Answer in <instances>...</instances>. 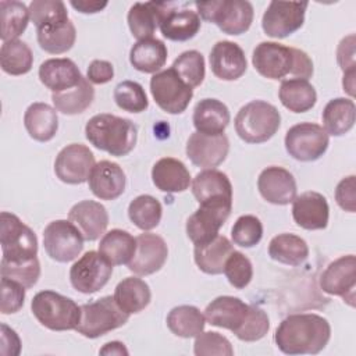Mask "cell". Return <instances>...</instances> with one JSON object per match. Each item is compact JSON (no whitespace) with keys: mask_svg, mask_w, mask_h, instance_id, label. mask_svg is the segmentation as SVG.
<instances>
[{"mask_svg":"<svg viewBox=\"0 0 356 356\" xmlns=\"http://www.w3.org/2000/svg\"><path fill=\"white\" fill-rule=\"evenodd\" d=\"M292 217L303 229H324L330 217L327 199L314 191L303 192L292 200Z\"/></svg>","mask_w":356,"mask_h":356,"instance_id":"ffe728a7","label":"cell"},{"mask_svg":"<svg viewBox=\"0 0 356 356\" xmlns=\"http://www.w3.org/2000/svg\"><path fill=\"white\" fill-rule=\"evenodd\" d=\"M167 46L160 39L149 38L138 40L129 51L132 67L145 74H156L167 61Z\"/></svg>","mask_w":356,"mask_h":356,"instance_id":"d6a6232c","label":"cell"},{"mask_svg":"<svg viewBox=\"0 0 356 356\" xmlns=\"http://www.w3.org/2000/svg\"><path fill=\"white\" fill-rule=\"evenodd\" d=\"M206 317L196 306L181 305L170 310L167 316L168 330L181 338H195L203 330Z\"/></svg>","mask_w":356,"mask_h":356,"instance_id":"ab89813d","label":"cell"},{"mask_svg":"<svg viewBox=\"0 0 356 356\" xmlns=\"http://www.w3.org/2000/svg\"><path fill=\"white\" fill-rule=\"evenodd\" d=\"M114 67L110 61L106 60H93L86 71V78L90 83L103 85L113 79Z\"/></svg>","mask_w":356,"mask_h":356,"instance_id":"6f0895ef","label":"cell"},{"mask_svg":"<svg viewBox=\"0 0 356 356\" xmlns=\"http://www.w3.org/2000/svg\"><path fill=\"white\" fill-rule=\"evenodd\" d=\"M249 306L239 298L218 296L206 306L204 317L211 325L236 332L248 317Z\"/></svg>","mask_w":356,"mask_h":356,"instance_id":"d4e9b609","label":"cell"},{"mask_svg":"<svg viewBox=\"0 0 356 356\" xmlns=\"http://www.w3.org/2000/svg\"><path fill=\"white\" fill-rule=\"evenodd\" d=\"M284 142L288 154L295 160L314 161L327 152L330 138L321 125L300 122L286 131Z\"/></svg>","mask_w":356,"mask_h":356,"instance_id":"30bf717a","label":"cell"},{"mask_svg":"<svg viewBox=\"0 0 356 356\" xmlns=\"http://www.w3.org/2000/svg\"><path fill=\"white\" fill-rule=\"evenodd\" d=\"M200 17L191 8L177 10L172 4L161 18L159 28L161 35L172 42H185L196 36L200 29Z\"/></svg>","mask_w":356,"mask_h":356,"instance_id":"83f0119b","label":"cell"},{"mask_svg":"<svg viewBox=\"0 0 356 356\" xmlns=\"http://www.w3.org/2000/svg\"><path fill=\"white\" fill-rule=\"evenodd\" d=\"M128 318L129 314L117 305L114 296H103L81 306V320L75 330L81 335L95 339L122 327Z\"/></svg>","mask_w":356,"mask_h":356,"instance_id":"52a82bcc","label":"cell"},{"mask_svg":"<svg viewBox=\"0 0 356 356\" xmlns=\"http://www.w3.org/2000/svg\"><path fill=\"white\" fill-rule=\"evenodd\" d=\"M231 203H209L200 207L186 221V235L195 245L210 242L231 213Z\"/></svg>","mask_w":356,"mask_h":356,"instance_id":"9a60e30c","label":"cell"},{"mask_svg":"<svg viewBox=\"0 0 356 356\" xmlns=\"http://www.w3.org/2000/svg\"><path fill=\"white\" fill-rule=\"evenodd\" d=\"M85 136L96 149L115 157H122L134 150L138 129L128 118L102 113L93 115L86 122Z\"/></svg>","mask_w":356,"mask_h":356,"instance_id":"3957f363","label":"cell"},{"mask_svg":"<svg viewBox=\"0 0 356 356\" xmlns=\"http://www.w3.org/2000/svg\"><path fill=\"white\" fill-rule=\"evenodd\" d=\"M356 286V257L355 254L341 256L331 261L320 277V288L330 295L342 296L353 306Z\"/></svg>","mask_w":356,"mask_h":356,"instance_id":"2e32d148","label":"cell"},{"mask_svg":"<svg viewBox=\"0 0 356 356\" xmlns=\"http://www.w3.org/2000/svg\"><path fill=\"white\" fill-rule=\"evenodd\" d=\"M170 3H156V1H146V3H135L128 11V26L131 29L132 36L138 40L149 39L156 32L161 18L164 17L165 11L170 8Z\"/></svg>","mask_w":356,"mask_h":356,"instance_id":"4316f807","label":"cell"},{"mask_svg":"<svg viewBox=\"0 0 356 356\" xmlns=\"http://www.w3.org/2000/svg\"><path fill=\"white\" fill-rule=\"evenodd\" d=\"M167 256L165 241L156 234L143 232L136 236L135 254L128 263V268L136 275H150L164 266Z\"/></svg>","mask_w":356,"mask_h":356,"instance_id":"ac0fdd59","label":"cell"},{"mask_svg":"<svg viewBox=\"0 0 356 356\" xmlns=\"http://www.w3.org/2000/svg\"><path fill=\"white\" fill-rule=\"evenodd\" d=\"M234 252V246L224 235H217L207 243L195 245V263L206 274L217 275L224 271V264L228 256Z\"/></svg>","mask_w":356,"mask_h":356,"instance_id":"1f68e13d","label":"cell"},{"mask_svg":"<svg viewBox=\"0 0 356 356\" xmlns=\"http://www.w3.org/2000/svg\"><path fill=\"white\" fill-rule=\"evenodd\" d=\"M29 15L36 29L67 22L68 13L60 0H33L29 4Z\"/></svg>","mask_w":356,"mask_h":356,"instance_id":"f6af8a7d","label":"cell"},{"mask_svg":"<svg viewBox=\"0 0 356 356\" xmlns=\"http://www.w3.org/2000/svg\"><path fill=\"white\" fill-rule=\"evenodd\" d=\"M161 214L160 202L150 195H139L128 206L129 220L142 231L156 228L160 224Z\"/></svg>","mask_w":356,"mask_h":356,"instance_id":"ee69618b","label":"cell"},{"mask_svg":"<svg viewBox=\"0 0 356 356\" xmlns=\"http://www.w3.org/2000/svg\"><path fill=\"white\" fill-rule=\"evenodd\" d=\"M324 131L332 136H342L355 125L356 107L352 99L337 97L330 100L323 110Z\"/></svg>","mask_w":356,"mask_h":356,"instance_id":"e575fe53","label":"cell"},{"mask_svg":"<svg viewBox=\"0 0 356 356\" xmlns=\"http://www.w3.org/2000/svg\"><path fill=\"white\" fill-rule=\"evenodd\" d=\"M31 310L36 320L51 331L75 330L81 320V306L54 291L38 292L31 302Z\"/></svg>","mask_w":356,"mask_h":356,"instance_id":"5b68a950","label":"cell"},{"mask_svg":"<svg viewBox=\"0 0 356 356\" xmlns=\"http://www.w3.org/2000/svg\"><path fill=\"white\" fill-rule=\"evenodd\" d=\"M231 238L241 248H253L263 238V224L256 216H241L232 225Z\"/></svg>","mask_w":356,"mask_h":356,"instance_id":"681fc988","label":"cell"},{"mask_svg":"<svg viewBox=\"0 0 356 356\" xmlns=\"http://www.w3.org/2000/svg\"><path fill=\"white\" fill-rule=\"evenodd\" d=\"M115 104L129 113H142L149 107L145 89L135 81H122L114 88L113 93Z\"/></svg>","mask_w":356,"mask_h":356,"instance_id":"7dc6e473","label":"cell"},{"mask_svg":"<svg viewBox=\"0 0 356 356\" xmlns=\"http://www.w3.org/2000/svg\"><path fill=\"white\" fill-rule=\"evenodd\" d=\"M70 4L79 13L83 14H95L107 7V1H96V0H71Z\"/></svg>","mask_w":356,"mask_h":356,"instance_id":"91938a15","label":"cell"},{"mask_svg":"<svg viewBox=\"0 0 356 356\" xmlns=\"http://www.w3.org/2000/svg\"><path fill=\"white\" fill-rule=\"evenodd\" d=\"M95 99V89L88 78L79 81L78 85L65 89L63 92L51 93V102L54 108L67 115H75L83 113Z\"/></svg>","mask_w":356,"mask_h":356,"instance_id":"f35d334b","label":"cell"},{"mask_svg":"<svg viewBox=\"0 0 356 356\" xmlns=\"http://www.w3.org/2000/svg\"><path fill=\"white\" fill-rule=\"evenodd\" d=\"M68 220L78 228L85 241H96L106 234L108 213L99 202L82 200L71 207Z\"/></svg>","mask_w":356,"mask_h":356,"instance_id":"7402d4cb","label":"cell"},{"mask_svg":"<svg viewBox=\"0 0 356 356\" xmlns=\"http://www.w3.org/2000/svg\"><path fill=\"white\" fill-rule=\"evenodd\" d=\"M39 79L56 93L78 85L82 74L71 58H49L39 67Z\"/></svg>","mask_w":356,"mask_h":356,"instance_id":"484cf974","label":"cell"},{"mask_svg":"<svg viewBox=\"0 0 356 356\" xmlns=\"http://www.w3.org/2000/svg\"><path fill=\"white\" fill-rule=\"evenodd\" d=\"M150 92L156 104L168 114H181L189 106L193 90L170 67L153 74Z\"/></svg>","mask_w":356,"mask_h":356,"instance_id":"9c48e42d","label":"cell"},{"mask_svg":"<svg viewBox=\"0 0 356 356\" xmlns=\"http://www.w3.org/2000/svg\"><path fill=\"white\" fill-rule=\"evenodd\" d=\"M355 76H356V70H350V71L343 72L342 86H343V90H346L350 96L355 95Z\"/></svg>","mask_w":356,"mask_h":356,"instance_id":"6125c7cd","label":"cell"},{"mask_svg":"<svg viewBox=\"0 0 356 356\" xmlns=\"http://www.w3.org/2000/svg\"><path fill=\"white\" fill-rule=\"evenodd\" d=\"M229 142L224 134L207 135L193 132L186 142V156L200 168H214L220 165L228 154Z\"/></svg>","mask_w":356,"mask_h":356,"instance_id":"e0dca14e","label":"cell"},{"mask_svg":"<svg viewBox=\"0 0 356 356\" xmlns=\"http://www.w3.org/2000/svg\"><path fill=\"white\" fill-rule=\"evenodd\" d=\"M331 337L327 318L314 313L291 314L275 330L274 341L285 355H316L321 352Z\"/></svg>","mask_w":356,"mask_h":356,"instance_id":"6da1fadb","label":"cell"},{"mask_svg":"<svg viewBox=\"0 0 356 356\" xmlns=\"http://www.w3.org/2000/svg\"><path fill=\"white\" fill-rule=\"evenodd\" d=\"M268 256L278 263L296 267L309 257V246L303 238L285 232L270 241Z\"/></svg>","mask_w":356,"mask_h":356,"instance_id":"74e56055","label":"cell"},{"mask_svg":"<svg viewBox=\"0 0 356 356\" xmlns=\"http://www.w3.org/2000/svg\"><path fill=\"white\" fill-rule=\"evenodd\" d=\"M95 164V156L88 146L71 143L58 152L54 161V172L65 184H83L88 181Z\"/></svg>","mask_w":356,"mask_h":356,"instance_id":"5bb4252c","label":"cell"},{"mask_svg":"<svg viewBox=\"0 0 356 356\" xmlns=\"http://www.w3.org/2000/svg\"><path fill=\"white\" fill-rule=\"evenodd\" d=\"M171 68L192 89L199 86L206 75L204 58L197 50H186L181 53L174 60Z\"/></svg>","mask_w":356,"mask_h":356,"instance_id":"bcb514c9","label":"cell"},{"mask_svg":"<svg viewBox=\"0 0 356 356\" xmlns=\"http://www.w3.org/2000/svg\"><path fill=\"white\" fill-rule=\"evenodd\" d=\"M100 355H118V356H127L129 352L125 348V345L120 341H111L104 343V346L99 350Z\"/></svg>","mask_w":356,"mask_h":356,"instance_id":"94428289","label":"cell"},{"mask_svg":"<svg viewBox=\"0 0 356 356\" xmlns=\"http://www.w3.org/2000/svg\"><path fill=\"white\" fill-rule=\"evenodd\" d=\"M25 286L17 281L1 277V303L0 312L3 314L17 313L25 300Z\"/></svg>","mask_w":356,"mask_h":356,"instance_id":"db71d44e","label":"cell"},{"mask_svg":"<svg viewBox=\"0 0 356 356\" xmlns=\"http://www.w3.org/2000/svg\"><path fill=\"white\" fill-rule=\"evenodd\" d=\"M211 72L222 81L239 79L248 67L242 47L229 40L217 42L210 51Z\"/></svg>","mask_w":356,"mask_h":356,"instance_id":"44dd1931","label":"cell"},{"mask_svg":"<svg viewBox=\"0 0 356 356\" xmlns=\"http://www.w3.org/2000/svg\"><path fill=\"white\" fill-rule=\"evenodd\" d=\"M235 131L246 143H263L271 139L281 125V114L275 106L264 100H252L238 111Z\"/></svg>","mask_w":356,"mask_h":356,"instance_id":"277c9868","label":"cell"},{"mask_svg":"<svg viewBox=\"0 0 356 356\" xmlns=\"http://www.w3.org/2000/svg\"><path fill=\"white\" fill-rule=\"evenodd\" d=\"M268 328H270V321H268L267 313L263 309L250 305L245 323L234 334L241 341L254 342L261 339L268 332Z\"/></svg>","mask_w":356,"mask_h":356,"instance_id":"816d5d0a","label":"cell"},{"mask_svg":"<svg viewBox=\"0 0 356 356\" xmlns=\"http://www.w3.org/2000/svg\"><path fill=\"white\" fill-rule=\"evenodd\" d=\"M335 200L338 206L349 213L356 211V177L349 175L339 181L335 189Z\"/></svg>","mask_w":356,"mask_h":356,"instance_id":"11a10c76","label":"cell"},{"mask_svg":"<svg viewBox=\"0 0 356 356\" xmlns=\"http://www.w3.org/2000/svg\"><path fill=\"white\" fill-rule=\"evenodd\" d=\"M0 273L1 277L17 281L28 289L38 282L40 277V264L38 257L21 261H8L1 259Z\"/></svg>","mask_w":356,"mask_h":356,"instance_id":"c3c4849f","label":"cell"},{"mask_svg":"<svg viewBox=\"0 0 356 356\" xmlns=\"http://www.w3.org/2000/svg\"><path fill=\"white\" fill-rule=\"evenodd\" d=\"M257 188L264 200L271 204L285 206L296 197V181L293 175L278 165L264 168L257 178Z\"/></svg>","mask_w":356,"mask_h":356,"instance_id":"d6986e66","label":"cell"},{"mask_svg":"<svg viewBox=\"0 0 356 356\" xmlns=\"http://www.w3.org/2000/svg\"><path fill=\"white\" fill-rule=\"evenodd\" d=\"M89 189L102 200H114L125 191V172L113 161L102 160L95 164L88 178Z\"/></svg>","mask_w":356,"mask_h":356,"instance_id":"cb8c5ba5","label":"cell"},{"mask_svg":"<svg viewBox=\"0 0 356 356\" xmlns=\"http://www.w3.org/2000/svg\"><path fill=\"white\" fill-rule=\"evenodd\" d=\"M307 1H271L261 18L267 36L282 39L296 32L305 22Z\"/></svg>","mask_w":356,"mask_h":356,"instance_id":"7c38bea8","label":"cell"},{"mask_svg":"<svg viewBox=\"0 0 356 356\" xmlns=\"http://www.w3.org/2000/svg\"><path fill=\"white\" fill-rule=\"evenodd\" d=\"M113 266L95 250L81 256L70 270L71 285L81 293H95L100 291L110 280Z\"/></svg>","mask_w":356,"mask_h":356,"instance_id":"4fadbf2b","label":"cell"},{"mask_svg":"<svg viewBox=\"0 0 356 356\" xmlns=\"http://www.w3.org/2000/svg\"><path fill=\"white\" fill-rule=\"evenodd\" d=\"M231 120L228 107L217 99H202L193 108V125L197 132L207 135L224 134Z\"/></svg>","mask_w":356,"mask_h":356,"instance_id":"f546056e","label":"cell"},{"mask_svg":"<svg viewBox=\"0 0 356 356\" xmlns=\"http://www.w3.org/2000/svg\"><path fill=\"white\" fill-rule=\"evenodd\" d=\"M193 352L196 356H232L234 349L231 342L221 334L214 331L200 332L195 337Z\"/></svg>","mask_w":356,"mask_h":356,"instance_id":"f5cc1de1","label":"cell"},{"mask_svg":"<svg viewBox=\"0 0 356 356\" xmlns=\"http://www.w3.org/2000/svg\"><path fill=\"white\" fill-rule=\"evenodd\" d=\"M3 356H17L21 352V341L17 332L6 324H1V346Z\"/></svg>","mask_w":356,"mask_h":356,"instance_id":"680465c9","label":"cell"},{"mask_svg":"<svg viewBox=\"0 0 356 356\" xmlns=\"http://www.w3.org/2000/svg\"><path fill=\"white\" fill-rule=\"evenodd\" d=\"M29 7L17 0H1L0 1V38L3 42L14 40L28 26L29 22Z\"/></svg>","mask_w":356,"mask_h":356,"instance_id":"60d3db41","label":"cell"},{"mask_svg":"<svg viewBox=\"0 0 356 356\" xmlns=\"http://www.w3.org/2000/svg\"><path fill=\"white\" fill-rule=\"evenodd\" d=\"M197 15L227 35L245 33L253 22V6L246 0L195 1Z\"/></svg>","mask_w":356,"mask_h":356,"instance_id":"8992f818","label":"cell"},{"mask_svg":"<svg viewBox=\"0 0 356 356\" xmlns=\"http://www.w3.org/2000/svg\"><path fill=\"white\" fill-rule=\"evenodd\" d=\"M24 125L32 139L49 142L58 129L57 110L47 103H32L24 114Z\"/></svg>","mask_w":356,"mask_h":356,"instance_id":"4dcf8cb0","label":"cell"},{"mask_svg":"<svg viewBox=\"0 0 356 356\" xmlns=\"http://www.w3.org/2000/svg\"><path fill=\"white\" fill-rule=\"evenodd\" d=\"M355 35L343 38L337 49V61L343 72L356 70V51H355Z\"/></svg>","mask_w":356,"mask_h":356,"instance_id":"9f6ffc18","label":"cell"},{"mask_svg":"<svg viewBox=\"0 0 356 356\" xmlns=\"http://www.w3.org/2000/svg\"><path fill=\"white\" fill-rule=\"evenodd\" d=\"M252 63L254 70L268 79H282L288 75L309 79L313 75V63L303 50L275 42L259 43L253 50Z\"/></svg>","mask_w":356,"mask_h":356,"instance_id":"7a4b0ae2","label":"cell"},{"mask_svg":"<svg viewBox=\"0 0 356 356\" xmlns=\"http://www.w3.org/2000/svg\"><path fill=\"white\" fill-rule=\"evenodd\" d=\"M33 64V54L31 47L19 40L3 42L0 49V65L6 74L24 75L31 71Z\"/></svg>","mask_w":356,"mask_h":356,"instance_id":"b9f144b4","label":"cell"},{"mask_svg":"<svg viewBox=\"0 0 356 356\" xmlns=\"http://www.w3.org/2000/svg\"><path fill=\"white\" fill-rule=\"evenodd\" d=\"M192 193L199 204L231 203L232 185L227 174L216 168H207L196 174L192 181Z\"/></svg>","mask_w":356,"mask_h":356,"instance_id":"603a6c76","label":"cell"},{"mask_svg":"<svg viewBox=\"0 0 356 356\" xmlns=\"http://www.w3.org/2000/svg\"><path fill=\"white\" fill-rule=\"evenodd\" d=\"M36 38L40 49L50 54L68 51L76 39L75 25L68 19L64 24L36 29Z\"/></svg>","mask_w":356,"mask_h":356,"instance_id":"7bdbcfd3","label":"cell"},{"mask_svg":"<svg viewBox=\"0 0 356 356\" xmlns=\"http://www.w3.org/2000/svg\"><path fill=\"white\" fill-rule=\"evenodd\" d=\"M136 238L128 231L111 229L106 232L99 243V253L111 264L121 266L128 264L135 254Z\"/></svg>","mask_w":356,"mask_h":356,"instance_id":"d590c367","label":"cell"},{"mask_svg":"<svg viewBox=\"0 0 356 356\" xmlns=\"http://www.w3.org/2000/svg\"><path fill=\"white\" fill-rule=\"evenodd\" d=\"M114 299L125 313L135 314L147 307L152 299V292L143 280L138 277H127L117 284Z\"/></svg>","mask_w":356,"mask_h":356,"instance_id":"8d00e7d4","label":"cell"},{"mask_svg":"<svg viewBox=\"0 0 356 356\" xmlns=\"http://www.w3.org/2000/svg\"><path fill=\"white\" fill-rule=\"evenodd\" d=\"M43 245L53 260L68 263L82 252L83 236L70 220H54L43 231Z\"/></svg>","mask_w":356,"mask_h":356,"instance_id":"8fae6325","label":"cell"},{"mask_svg":"<svg viewBox=\"0 0 356 356\" xmlns=\"http://www.w3.org/2000/svg\"><path fill=\"white\" fill-rule=\"evenodd\" d=\"M154 186L167 193L184 192L191 185V174L185 164L174 157H163L152 168Z\"/></svg>","mask_w":356,"mask_h":356,"instance_id":"f1b7e54d","label":"cell"},{"mask_svg":"<svg viewBox=\"0 0 356 356\" xmlns=\"http://www.w3.org/2000/svg\"><path fill=\"white\" fill-rule=\"evenodd\" d=\"M222 273L234 288L243 289L252 281L253 267L250 260L243 253L234 250L225 260Z\"/></svg>","mask_w":356,"mask_h":356,"instance_id":"f907efd6","label":"cell"},{"mask_svg":"<svg viewBox=\"0 0 356 356\" xmlns=\"http://www.w3.org/2000/svg\"><path fill=\"white\" fill-rule=\"evenodd\" d=\"M0 245L3 260L21 261L33 259L38 254L35 232L8 211L0 214Z\"/></svg>","mask_w":356,"mask_h":356,"instance_id":"ba28073f","label":"cell"},{"mask_svg":"<svg viewBox=\"0 0 356 356\" xmlns=\"http://www.w3.org/2000/svg\"><path fill=\"white\" fill-rule=\"evenodd\" d=\"M278 97L285 108L292 113H305L314 107L317 93L307 79L289 78L280 85Z\"/></svg>","mask_w":356,"mask_h":356,"instance_id":"836d02e7","label":"cell"}]
</instances>
